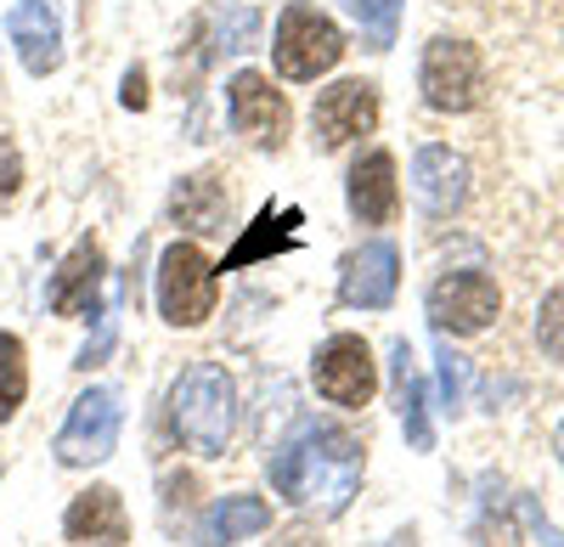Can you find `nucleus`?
<instances>
[{
	"instance_id": "obj_1",
	"label": "nucleus",
	"mask_w": 564,
	"mask_h": 547,
	"mask_svg": "<svg viewBox=\"0 0 564 547\" xmlns=\"http://www.w3.org/2000/svg\"><path fill=\"white\" fill-rule=\"evenodd\" d=\"M361 469H367V446L345 424H300L265 458L276 496L316 514H345L350 496L361 491Z\"/></svg>"
},
{
	"instance_id": "obj_2",
	"label": "nucleus",
	"mask_w": 564,
	"mask_h": 547,
	"mask_svg": "<svg viewBox=\"0 0 564 547\" xmlns=\"http://www.w3.org/2000/svg\"><path fill=\"white\" fill-rule=\"evenodd\" d=\"M170 429L198 458H226L238 435V384L220 361H193L170 390Z\"/></svg>"
},
{
	"instance_id": "obj_3",
	"label": "nucleus",
	"mask_w": 564,
	"mask_h": 547,
	"mask_svg": "<svg viewBox=\"0 0 564 547\" xmlns=\"http://www.w3.org/2000/svg\"><path fill=\"white\" fill-rule=\"evenodd\" d=\"M339 57H345V34H339L334 18L316 12V7H305V0L282 7L276 34H271V63H276L282 79H300V85H305V79H322Z\"/></svg>"
},
{
	"instance_id": "obj_4",
	"label": "nucleus",
	"mask_w": 564,
	"mask_h": 547,
	"mask_svg": "<svg viewBox=\"0 0 564 547\" xmlns=\"http://www.w3.org/2000/svg\"><path fill=\"white\" fill-rule=\"evenodd\" d=\"M417 85H423V102H430L435 113L480 108V97H486V57H480V45L452 40V34L430 40V45H423Z\"/></svg>"
},
{
	"instance_id": "obj_5",
	"label": "nucleus",
	"mask_w": 564,
	"mask_h": 547,
	"mask_svg": "<svg viewBox=\"0 0 564 547\" xmlns=\"http://www.w3.org/2000/svg\"><path fill=\"white\" fill-rule=\"evenodd\" d=\"M220 271L204 260L198 243H170L159 254V316L170 328H198L215 316Z\"/></svg>"
},
{
	"instance_id": "obj_6",
	"label": "nucleus",
	"mask_w": 564,
	"mask_h": 547,
	"mask_svg": "<svg viewBox=\"0 0 564 547\" xmlns=\"http://www.w3.org/2000/svg\"><path fill=\"white\" fill-rule=\"evenodd\" d=\"M119 429H124V401H119V390L97 384V390H85V395L68 406V418H63L52 451H57L63 469L108 463L113 451H119Z\"/></svg>"
},
{
	"instance_id": "obj_7",
	"label": "nucleus",
	"mask_w": 564,
	"mask_h": 547,
	"mask_svg": "<svg viewBox=\"0 0 564 547\" xmlns=\"http://www.w3.org/2000/svg\"><path fill=\"white\" fill-rule=\"evenodd\" d=\"M316 395L334 401V406H367L372 390H379V361H372L367 339L361 333H334L322 350H316Z\"/></svg>"
},
{
	"instance_id": "obj_8",
	"label": "nucleus",
	"mask_w": 564,
	"mask_h": 547,
	"mask_svg": "<svg viewBox=\"0 0 564 547\" xmlns=\"http://www.w3.org/2000/svg\"><path fill=\"white\" fill-rule=\"evenodd\" d=\"M502 310V294L486 271H446V277L430 288V322L441 333H486Z\"/></svg>"
},
{
	"instance_id": "obj_9",
	"label": "nucleus",
	"mask_w": 564,
	"mask_h": 547,
	"mask_svg": "<svg viewBox=\"0 0 564 547\" xmlns=\"http://www.w3.org/2000/svg\"><path fill=\"white\" fill-rule=\"evenodd\" d=\"M372 124H379V85H367V79L327 85L316 97V108H311V130H316L322 153L356 142V135H372Z\"/></svg>"
},
{
	"instance_id": "obj_10",
	"label": "nucleus",
	"mask_w": 564,
	"mask_h": 547,
	"mask_svg": "<svg viewBox=\"0 0 564 547\" xmlns=\"http://www.w3.org/2000/svg\"><path fill=\"white\" fill-rule=\"evenodd\" d=\"M226 113H231V130L249 135L254 147H282L289 142V102H282V90H271L265 74L243 68V74H231L226 85Z\"/></svg>"
},
{
	"instance_id": "obj_11",
	"label": "nucleus",
	"mask_w": 564,
	"mask_h": 547,
	"mask_svg": "<svg viewBox=\"0 0 564 547\" xmlns=\"http://www.w3.org/2000/svg\"><path fill=\"white\" fill-rule=\"evenodd\" d=\"M102 277H108V254H102L97 238H85L52 271V283H45V305H52L57 316H102Z\"/></svg>"
},
{
	"instance_id": "obj_12",
	"label": "nucleus",
	"mask_w": 564,
	"mask_h": 547,
	"mask_svg": "<svg viewBox=\"0 0 564 547\" xmlns=\"http://www.w3.org/2000/svg\"><path fill=\"white\" fill-rule=\"evenodd\" d=\"M401 288V249L395 243H361L356 254H345L339 265V299L350 310H390Z\"/></svg>"
},
{
	"instance_id": "obj_13",
	"label": "nucleus",
	"mask_w": 564,
	"mask_h": 547,
	"mask_svg": "<svg viewBox=\"0 0 564 547\" xmlns=\"http://www.w3.org/2000/svg\"><path fill=\"white\" fill-rule=\"evenodd\" d=\"M300 226H305V209L300 204H276V209L265 204L238 232V243L226 249V260L215 271H249V265H260L271 254H294L300 249Z\"/></svg>"
},
{
	"instance_id": "obj_14",
	"label": "nucleus",
	"mask_w": 564,
	"mask_h": 547,
	"mask_svg": "<svg viewBox=\"0 0 564 547\" xmlns=\"http://www.w3.org/2000/svg\"><path fill=\"white\" fill-rule=\"evenodd\" d=\"M7 34H12L18 57L34 79L63 68V18H57L52 0H18L12 18H7Z\"/></svg>"
},
{
	"instance_id": "obj_15",
	"label": "nucleus",
	"mask_w": 564,
	"mask_h": 547,
	"mask_svg": "<svg viewBox=\"0 0 564 547\" xmlns=\"http://www.w3.org/2000/svg\"><path fill=\"white\" fill-rule=\"evenodd\" d=\"M63 536L74 547H124L130 541V514H124V496L113 485H90L79 491L68 514H63Z\"/></svg>"
},
{
	"instance_id": "obj_16",
	"label": "nucleus",
	"mask_w": 564,
	"mask_h": 547,
	"mask_svg": "<svg viewBox=\"0 0 564 547\" xmlns=\"http://www.w3.org/2000/svg\"><path fill=\"white\" fill-rule=\"evenodd\" d=\"M412 198H417L423 215H457L468 204V158L452 153V147H417Z\"/></svg>"
},
{
	"instance_id": "obj_17",
	"label": "nucleus",
	"mask_w": 564,
	"mask_h": 547,
	"mask_svg": "<svg viewBox=\"0 0 564 547\" xmlns=\"http://www.w3.org/2000/svg\"><path fill=\"white\" fill-rule=\"evenodd\" d=\"M345 198H350V215L361 226H390L395 209H401V180H395V158L384 147H372L350 164V180H345Z\"/></svg>"
},
{
	"instance_id": "obj_18",
	"label": "nucleus",
	"mask_w": 564,
	"mask_h": 547,
	"mask_svg": "<svg viewBox=\"0 0 564 547\" xmlns=\"http://www.w3.org/2000/svg\"><path fill=\"white\" fill-rule=\"evenodd\" d=\"M170 220L186 226V232H198V238H220L226 226H231V193H226V180L209 175V169L181 175L175 193H170Z\"/></svg>"
},
{
	"instance_id": "obj_19",
	"label": "nucleus",
	"mask_w": 564,
	"mask_h": 547,
	"mask_svg": "<svg viewBox=\"0 0 564 547\" xmlns=\"http://www.w3.org/2000/svg\"><path fill=\"white\" fill-rule=\"evenodd\" d=\"M260 530H271V503L265 496H249V491H231L204 514L198 547H238L243 536H260Z\"/></svg>"
},
{
	"instance_id": "obj_20",
	"label": "nucleus",
	"mask_w": 564,
	"mask_h": 547,
	"mask_svg": "<svg viewBox=\"0 0 564 547\" xmlns=\"http://www.w3.org/2000/svg\"><path fill=\"white\" fill-rule=\"evenodd\" d=\"M390 361H395V390H401V429H406V446H412V451H430V446H435V429H430V390H423V379L412 373V350H406V339H395Z\"/></svg>"
},
{
	"instance_id": "obj_21",
	"label": "nucleus",
	"mask_w": 564,
	"mask_h": 547,
	"mask_svg": "<svg viewBox=\"0 0 564 547\" xmlns=\"http://www.w3.org/2000/svg\"><path fill=\"white\" fill-rule=\"evenodd\" d=\"M29 395V350L18 333H0V424H7Z\"/></svg>"
},
{
	"instance_id": "obj_22",
	"label": "nucleus",
	"mask_w": 564,
	"mask_h": 547,
	"mask_svg": "<svg viewBox=\"0 0 564 547\" xmlns=\"http://www.w3.org/2000/svg\"><path fill=\"white\" fill-rule=\"evenodd\" d=\"M356 29H361V45L367 52H390L395 45V23H401V0H345Z\"/></svg>"
},
{
	"instance_id": "obj_23",
	"label": "nucleus",
	"mask_w": 564,
	"mask_h": 547,
	"mask_svg": "<svg viewBox=\"0 0 564 547\" xmlns=\"http://www.w3.org/2000/svg\"><path fill=\"white\" fill-rule=\"evenodd\" d=\"M536 344H542L547 361H558V368H564V288H553L542 299V310H536Z\"/></svg>"
},
{
	"instance_id": "obj_24",
	"label": "nucleus",
	"mask_w": 564,
	"mask_h": 547,
	"mask_svg": "<svg viewBox=\"0 0 564 547\" xmlns=\"http://www.w3.org/2000/svg\"><path fill=\"white\" fill-rule=\"evenodd\" d=\"M463 384H468V361L452 355V344H441V401H446V413H463Z\"/></svg>"
},
{
	"instance_id": "obj_25",
	"label": "nucleus",
	"mask_w": 564,
	"mask_h": 547,
	"mask_svg": "<svg viewBox=\"0 0 564 547\" xmlns=\"http://www.w3.org/2000/svg\"><path fill=\"white\" fill-rule=\"evenodd\" d=\"M480 547H520V530H513L508 514L497 519V503H491V496H486V514H480Z\"/></svg>"
},
{
	"instance_id": "obj_26",
	"label": "nucleus",
	"mask_w": 564,
	"mask_h": 547,
	"mask_svg": "<svg viewBox=\"0 0 564 547\" xmlns=\"http://www.w3.org/2000/svg\"><path fill=\"white\" fill-rule=\"evenodd\" d=\"M249 40H254V12L231 7V12L220 18V45H226V52H249Z\"/></svg>"
},
{
	"instance_id": "obj_27",
	"label": "nucleus",
	"mask_w": 564,
	"mask_h": 547,
	"mask_svg": "<svg viewBox=\"0 0 564 547\" xmlns=\"http://www.w3.org/2000/svg\"><path fill=\"white\" fill-rule=\"evenodd\" d=\"M18 187H23V158L12 142H0V198H12Z\"/></svg>"
},
{
	"instance_id": "obj_28",
	"label": "nucleus",
	"mask_w": 564,
	"mask_h": 547,
	"mask_svg": "<svg viewBox=\"0 0 564 547\" xmlns=\"http://www.w3.org/2000/svg\"><path fill=\"white\" fill-rule=\"evenodd\" d=\"M97 339H85V350H79V368H97V361L113 350V316H97Z\"/></svg>"
},
{
	"instance_id": "obj_29",
	"label": "nucleus",
	"mask_w": 564,
	"mask_h": 547,
	"mask_svg": "<svg viewBox=\"0 0 564 547\" xmlns=\"http://www.w3.org/2000/svg\"><path fill=\"white\" fill-rule=\"evenodd\" d=\"M119 102H124V108H135V113L148 108V74H141V68H130V74H124V90H119Z\"/></svg>"
},
{
	"instance_id": "obj_30",
	"label": "nucleus",
	"mask_w": 564,
	"mask_h": 547,
	"mask_svg": "<svg viewBox=\"0 0 564 547\" xmlns=\"http://www.w3.org/2000/svg\"><path fill=\"white\" fill-rule=\"evenodd\" d=\"M525 514H531V525L542 530V541H547V547H564V541H558V530H553V525H547V519L536 514V503H525Z\"/></svg>"
},
{
	"instance_id": "obj_31",
	"label": "nucleus",
	"mask_w": 564,
	"mask_h": 547,
	"mask_svg": "<svg viewBox=\"0 0 564 547\" xmlns=\"http://www.w3.org/2000/svg\"><path fill=\"white\" fill-rule=\"evenodd\" d=\"M553 451H558V463H564V424H558V435H553Z\"/></svg>"
}]
</instances>
